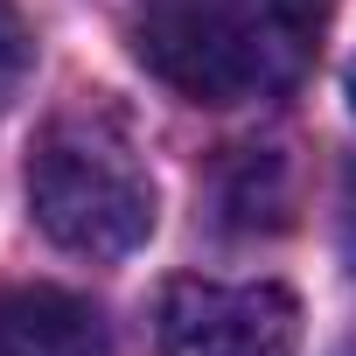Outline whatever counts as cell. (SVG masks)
I'll list each match as a JSON object with an SVG mask.
<instances>
[{
  "label": "cell",
  "mask_w": 356,
  "mask_h": 356,
  "mask_svg": "<svg viewBox=\"0 0 356 356\" xmlns=\"http://www.w3.org/2000/svg\"><path fill=\"white\" fill-rule=\"evenodd\" d=\"M300 35L259 0H140L133 56L189 105H245L293 77Z\"/></svg>",
  "instance_id": "2"
},
{
  "label": "cell",
  "mask_w": 356,
  "mask_h": 356,
  "mask_svg": "<svg viewBox=\"0 0 356 356\" xmlns=\"http://www.w3.org/2000/svg\"><path fill=\"white\" fill-rule=\"evenodd\" d=\"M29 210L49 245L77 259H126L154 238V175L105 105H70L35 133Z\"/></svg>",
  "instance_id": "1"
},
{
  "label": "cell",
  "mask_w": 356,
  "mask_h": 356,
  "mask_svg": "<svg viewBox=\"0 0 356 356\" xmlns=\"http://www.w3.org/2000/svg\"><path fill=\"white\" fill-rule=\"evenodd\" d=\"M266 8H273L293 35H307V29H321V22H328V8H335V0H266Z\"/></svg>",
  "instance_id": "6"
},
{
  "label": "cell",
  "mask_w": 356,
  "mask_h": 356,
  "mask_svg": "<svg viewBox=\"0 0 356 356\" xmlns=\"http://www.w3.org/2000/svg\"><path fill=\"white\" fill-rule=\"evenodd\" d=\"M335 356H356V342H349V349H335Z\"/></svg>",
  "instance_id": "8"
},
{
  "label": "cell",
  "mask_w": 356,
  "mask_h": 356,
  "mask_svg": "<svg viewBox=\"0 0 356 356\" xmlns=\"http://www.w3.org/2000/svg\"><path fill=\"white\" fill-rule=\"evenodd\" d=\"M0 356H112V328L84 293L8 286L0 293Z\"/></svg>",
  "instance_id": "4"
},
{
  "label": "cell",
  "mask_w": 356,
  "mask_h": 356,
  "mask_svg": "<svg viewBox=\"0 0 356 356\" xmlns=\"http://www.w3.org/2000/svg\"><path fill=\"white\" fill-rule=\"evenodd\" d=\"M15 77H22V22H15L8 0H0V105H8Z\"/></svg>",
  "instance_id": "5"
},
{
  "label": "cell",
  "mask_w": 356,
  "mask_h": 356,
  "mask_svg": "<svg viewBox=\"0 0 356 356\" xmlns=\"http://www.w3.org/2000/svg\"><path fill=\"white\" fill-rule=\"evenodd\" d=\"M161 356H293L300 349V300L280 280H168L161 307Z\"/></svg>",
  "instance_id": "3"
},
{
  "label": "cell",
  "mask_w": 356,
  "mask_h": 356,
  "mask_svg": "<svg viewBox=\"0 0 356 356\" xmlns=\"http://www.w3.org/2000/svg\"><path fill=\"white\" fill-rule=\"evenodd\" d=\"M349 112H356V63H349Z\"/></svg>",
  "instance_id": "7"
}]
</instances>
